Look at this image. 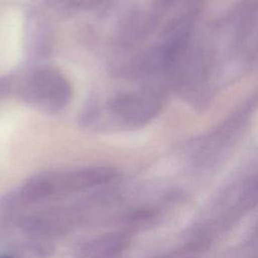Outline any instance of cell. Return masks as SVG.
Listing matches in <instances>:
<instances>
[{
	"label": "cell",
	"instance_id": "6da1fadb",
	"mask_svg": "<svg viewBox=\"0 0 258 258\" xmlns=\"http://www.w3.org/2000/svg\"><path fill=\"white\" fill-rule=\"evenodd\" d=\"M0 258H11V257H7V256H2V257H0Z\"/></svg>",
	"mask_w": 258,
	"mask_h": 258
}]
</instances>
